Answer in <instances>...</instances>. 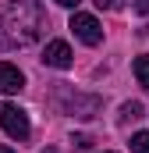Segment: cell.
<instances>
[{
    "label": "cell",
    "instance_id": "6da1fadb",
    "mask_svg": "<svg viewBox=\"0 0 149 153\" xmlns=\"http://www.w3.org/2000/svg\"><path fill=\"white\" fill-rule=\"evenodd\" d=\"M46 29V14L39 0H14L4 11V39L11 46H29L36 43Z\"/></svg>",
    "mask_w": 149,
    "mask_h": 153
},
{
    "label": "cell",
    "instance_id": "7a4b0ae2",
    "mask_svg": "<svg viewBox=\"0 0 149 153\" xmlns=\"http://www.w3.org/2000/svg\"><path fill=\"white\" fill-rule=\"evenodd\" d=\"M0 128H4L11 139L25 143V139H29V114H25L18 103H0Z\"/></svg>",
    "mask_w": 149,
    "mask_h": 153
},
{
    "label": "cell",
    "instance_id": "3957f363",
    "mask_svg": "<svg viewBox=\"0 0 149 153\" xmlns=\"http://www.w3.org/2000/svg\"><path fill=\"white\" fill-rule=\"evenodd\" d=\"M68 29H71L85 46H100V43H103V29H100V22H96L92 14H74Z\"/></svg>",
    "mask_w": 149,
    "mask_h": 153
},
{
    "label": "cell",
    "instance_id": "277c9868",
    "mask_svg": "<svg viewBox=\"0 0 149 153\" xmlns=\"http://www.w3.org/2000/svg\"><path fill=\"white\" fill-rule=\"evenodd\" d=\"M43 64L46 68H71V46L64 43V39H53V43H46L43 46Z\"/></svg>",
    "mask_w": 149,
    "mask_h": 153
},
{
    "label": "cell",
    "instance_id": "5b68a950",
    "mask_svg": "<svg viewBox=\"0 0 149 153\" xmlns=\"http://www.w3.org/2000/svg\"><path fill=\"white\" fill-rule=\"evenodd\" d=\"M21 85H25V75H21L14 64L0 61V93H18Z\"/></svg>",
    "mask_w": 149,
    "mask_h": 153
},
{
    "label": "cell",
    "instance_id": "8992f818",
    "mask_svg": "<svg viewBox=\"0 0 149 153\" xmlns=\"http://www.w3.org/2000/svg\"><path fill=\"white\" fill-rule=\"evenodd\" d=\"M68 111H71L74 117H92L100 111V100H96V96H71V100H68Z\"/></svg>",
    "mask_w": 149,
    "mask_h": 153
},
{
    "label": "cell",
    "instance_id": "52a82bcc",
    "mask_svg": "<svg viewBox=\"0 0 149 153\" xmlns=\"http://www.w3.org/2000/svg\"><path fill=\"white\" fill-rule=\"evenodd\" d=\"M135 78L142 82L149 89V53H142V57H135Z\"/></svg>",
    "mask_w": 149,
    "mask_h": 153
},
{
    "label": "cell",
    "instance_id": "ba28073f",
    "mask_svg": "<svg viewBox=\"0 0 149 153\" xmlns=\"http://www.w3.org/2000/svg\"><path fill=\"white\" fill-rule=\"evenodd\" d=\"M131 153H149V132H135L131 135Z\"/></svg>",
    "mask_w": 149,
    "mask_h": 153
},
{
    "label": "cell",
    "instance_id": "9c48e42d",
    "mask_svg": "<svg viewBox=\"0 0 149 153\" xmlns=\"http://www.w3.org/2000/svg\"><path fill=\"white\" fill-rule=\"evenodd\" d=\"M135 117H142V103H135V100H131V103H124V107H121V121H135Z\"/></svg>",
    "mask_w": 149,
    "mask_h": 153
},
{
    "label": "cell",
    "instance_id": "30bf717a",
    "mask_svg": "<svg viewBox=\"0 0 149 153\" xmlns=\"http://www.w3.org/2000/svg\"><path fill=\"white\" fill-rule=\"evenodd\" d=\"M96 4H100L103 11H121V7H124V0H96Z\"/></svg>",
    "mask_w": 149,
    "mask_h": 153
},
{
    "label": "cell",
    "instance_id": "8fae6325",
    "mask_svg": "<svg viewBox=\"0 0 149 153\" xmlns=\"http://www.w3.org/2000/svg\"><path fill=\"white\" fill-rule=\"evenodd\" d=\"M74 146H82V150H89V146H92V139H89V135H74Z\"/></svg>",
    "mask_w": 149,
    "mask_h": 153
},
{
    "label": "cell",
    "instance_id": "7c38bea8",
    "mask_svg": "<svg viewBox=\"0 0 149 153\" xmlns=\"http://www.w3.org/2000/svg\"><path fill=\"white\" fill-rule=\"evenodd\" d=\"M135 11L139 14H149V0H135Z\"/></svg>",
    "mask_w": 149,
    "mask_h": 153
},
{
    "label": "cell",
    "instance_id": "4fadbf2b",
    "mask_svg": "<svg viewBox=\"0 0 149 153\" xmlns=\"http://www.w3.org/2000/svg\"><path fill=\"white\" fill-rule=\"evenodd\" d=\"M53 4H60V7H78L82 0H53Z\"/></svg>",
    "mask_w": 149,
    "mask_h": 153
},
{
    "label": "cell",
    "instance_id": "5bb4252c",
    "mask_svg": "<svg viewBox=\"0 0 149 153\" xmlns=\"http://www.w3.org/2000/svg\"><path fill=\"white\" fill-rule=\"evenodd\" d=\"M0 153H14V150H11V146H0Z\"/></svg>",
    "mask_w": 149,
    "mask_h": 153
},
{
    "label": "cell",
    "instance_id": "9a60e30c",
    "mask_svg": "<svg viewBox=\"0 0 149 153\" xmlns=\"http://www.w3.org/2000/svg\"><path fill=\"white\" fill-rule=\"evenodd\" d=\"M43 153H53V150H43Z\"/></svg>",
    "mask_w": 149,
    "mask_h": 153
}]
</instances>
